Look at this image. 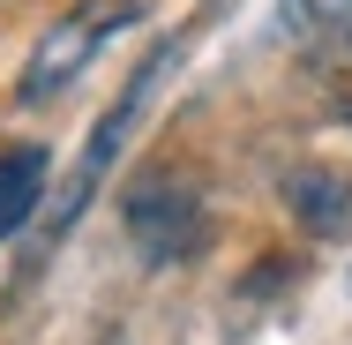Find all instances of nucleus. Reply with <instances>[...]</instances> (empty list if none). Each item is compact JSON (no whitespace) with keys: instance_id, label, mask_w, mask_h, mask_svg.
<instances>
[{"instance_id":"f257e3e1","label":"nucleus","mask_w":352,"mask_h":345,"mask_svg":"<svg viewBox=\"0 0 352 345\" xmlns=\"http://www.w3.org/2000/svg\"><path fill=\"white\" fill-rule=\"evenodd\" d=\"M173 68V45H157L150 61H142L135 75H128V90H120V105L90 128V143H82V158H75V173L60 180V203H53V233H68L75 218H82V203L98 196V180L113 173V158H120V143H128V128H135V113H142V98H150V83Z\"/></svg>"},{"instance_id":"7ed1b4c3","label":"nucleus","mask_w":352,"mask_h":345,"mask_svg":"<svg viewBox=\"0 0 352 345\" xmlns=\"http://www.w3.org/2000/svg\"><path fill=\"white\" fill-rule=\"evenodd\" d=\"M128 15H135V8H82V15H68V23H60V30L38 45V53H30V75H23V105H45L53 90H68V83H75V68L98 53V38H105V30H120Z\"/></svg>"},{"instance_id":"39448f33","label":"nucleus","mask_w":352,"mask_h":345,"mask_svg":"<svg viewBox=\"0 0 352 345\" xmlns=\"http://www.w3.org/2000/svg\"><path fill=\"white\" fill-rule=\"evenodd\" d=\"M45 196V150H15L0 158V233H15Z\"/></svg>"},{"instance_id":"20e7f679","label":"nucleus","mask_w":352,"mask_h":345,"mask_svg":"<svg viewBox=\"0 0 352 345\" xmlns=\"http://www.w3.org/2000/svg\"><path fill=\"white\" fill-rule=\"evenodd\" d=\"M285 210L307 225V233H345L352 218V196L338 173H322V165H300V173H285Z\"/></svg>"},{"instance_id":"f03ea898","label":"nucleus","mask_w":352,"mask_h":345,"mask_svg":"<svg viewBox=\"0 0 352 345\" xmlns=\"http://www.w3.org/2000/svg\"><path fill=\"white\" fill-rule=\"evenodd\" d=\"M128 233H135L142 263H188L195 248H203V203H195V188H165V180H135L128 188Z\"/></svg>"},{"instance_id":"423d86ee","label":"nucleus","mask_w":352,"mask_h":345,"mask_svg":"<svg viewBox=\"0 0 352 345\" xmlns=\"http://www.w3.org/2000/svg\"><path fill=\"white\" fill-rule=\"evenodd\" d=\"M345 121H352V105H345Z\"/></svg>"}]
</instances>
